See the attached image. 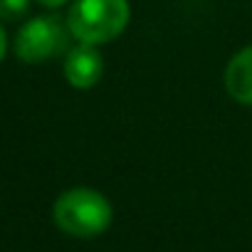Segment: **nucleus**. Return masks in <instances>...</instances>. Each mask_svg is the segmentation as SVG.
<instances>
[{"label":"nucleus","mask_w":252,"mask_h":252,"mask_svg":"<svg viewBox=\"0 0 252 252\" xmlns=\"http://www.w3.org/2000/svg\"><path fill=\"white\" fill-rule=\"evenodd\" d=\"M52 220L64 235L89 240L104 235L111 227L114 205L101 190L77 186L57 195L52 205Z\"/></svg>","instance_id":"1"},{"label":"nucleus","mask_w":252,"mask_h":252,"mask_svg":"<svg viewBox=\"0 0 252 252\" xmlns=\"http://www.w3.org/2000/svg\"><path fill=\"white\" fill-rule=\"evenodd\" d=\"M129 0H74L67 13V28L77 42L106 45L129 28Z\"/></svg>","instance_id":"2"},{"label":"nucleus","mask_w":252,"mask_h":252,"mask_svg":"<svg viewBox=\"0 0 252 252\" xmlns=\"http://www.w3.org/2000/svg\"><path fill=\"white\" fill-rule=\"evenodd\" d=\"M72 32L67 28V20L57 15H37L20 25L13 50L20 62L25 64H42L62 52H67Z\"/></svg>","instance_id":"3"},{"label":"nucleus","mask_w":252,"mask_h":252,"mask_svg":"<svg viewBox=\"0 0 252 252\" xmlns=\"http://www.w3.org/2000/svg\"><path fill=\"white\" fill-rule=\"evenodd\" d=\"M64 79L72 89L87 92L92 87H96L104 77V57L99 52L96 45H87V42H77L74 47H69L64 52Z\"/></svg>","instance_id":"4"},{"label":"nucleus","mask_w":252,"mask_h":252,"mask_svg":"<svg viewBox=\"0 0 252 252\" xmlns=\"http://www.w3.org/2000/svg\"><path fill=\"white\" fill-rule=\"evenodd\" d=\"M225 92L242 106H252V45L237 50L225 64Z\"/></svg>","instance_id":"5"},{"label":"nucleus","mask_w":252,"mask_h":252,"mask_svg":"<svg viewBox=\"0 0 252 252\" xmlns=\"http://www.w3.org/2000/svg\"><path fill=\"white\" fill-rule=\"evenodd\" d=\"M32 0H0V20L3 23H18L30 13Z\"/></svg>","instance_id":"6"},{"label":"nucleus","mask_w":252,"mask_h":252,"mask_svg":"<svg viewBox=\"0 0 252 252\" xmlns=\"http://www.w3.org/2000/svg\"><path fill=\"white\" fill-rule=\"evenodd\" d=\"M5 55H8V35H5L3 20H0V62L5 60Z\"/></svg>","instance_id":"7"},{"label":"nucleus","mask_w":252,"mask_h":252,"mask_svg":"<svg viewBox=\"0 0 252 252\" xmlns=\"http://www.w3.org/2000/svg\"><path fill=\"white\" fill-rule=\"evenodd\" d=\"M37 3L42 5V8H47V10H57V8H62V5H67L69 0H37Z\"/></svg>","instance_id":"8"}]
</instances>
